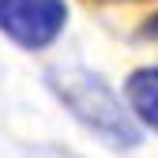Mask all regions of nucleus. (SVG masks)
I'll return each instance as SVG.
<instances>
[{"label": "nucleus", "instance_id": "1", "mask_svg": "<svg viewBox=\"0 0 158 158\" xmlns=\"http://www.w3.org/2000/svg\"><path fill=\"white\" fill-rule=\"evenodd\" d=\"M49 90L90 135H98L113 151H132L139 147L143 132L135 124V117L128 113V102L117 94L98 72L79 68V64H56L45 75Z\"/></svg>", "mask_w": 158, "mask_h": 158}, {"label": "nucleus", "instance_id": "2", "mask_svg": "<svg viewBox=\"0 0 158 158\" xmlns=\"http://www.w3.org/2000/svg\"><path fill=\"white\" fill-rule=\"evenodd\" d=\"M68 27L64 0H0V34L19 49H49Z\"/></svg>", "mask_w": 158, "mask_h": 158}, {"label": "nucleus", "instance_id": "3", "mask_svg": "<svg viewBox=\"0 0 158 158\" xmlns=\"http://www.w3.org/2000/svg\"><path fill=\"white\" fill-rule=\"evenodd\" d=\"M124 102L135 113V121L158 135V68L154 64L135 68L124 79Z\"/></svg>", "mask_w": 158, "mask_h": 158}, {"label": "nucleus", "instance_id": "4", "mask_svg": "<svg viewBox=\"0 0 158 158\" xmlns=\"http://www.w3.org/2000/svg\"><path fill=\"white\" fill-rule=\"evenodd\" d=\"M143 34H147V38H158V11H154L147 23H143Z\"/></svg>", "mask_w": 158, "mask_h": 158}]
</instances>
